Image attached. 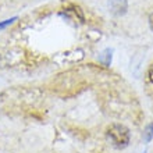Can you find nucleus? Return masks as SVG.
<instances>
[{
  "label": "nucleus",
  "instance_id": "6e6552de",
  "mask_svg": "<svg viewBox=\"0 0 153 153\" xmlns=\"http://www.w3.org/2000/svg\"><path fill=\"white\" fill-rule=\"evenodd\" d=\"M149 25H150V29L153 31V13L150 14V17H149Z\"/></svg>",
  "mask_w": 153,
  "mask_h": 153
},
{
  "label": "nucleus",
  "instance_id": "20e7f679",
  "mask_svg": "<svg viewBox=\"0 0 153 153\" xmlns=\"http://www.w3.org/2000/svg\"><path fill=\"white\" fill-rule=\"evenodd\" d=\"M99 60H100V63L103 65L109 67L110 63H111V49H106L105 52L99 56Z\"/></svg>",
  "mask_w": 153,
  "mask_h": 153
},
{
  "label": "nucleus",
  "instance_id": "0eeeda50",
  "mask_svg": "<svg viewBox=\"0 0 153 153\" xmlns=\"http://www.w3.org/2000/svg\"><path fill=\"white\" fill-rule=\"evenodd\" d=\"M148 76H149V81L153 84V65L149 68V73H148Z\"/></svg>",
  "mask_w": 153,
  "mask_h": 153
},
{
  "label": "nucleus",
  "instance_id": "7ed1b4c3",
  "mask_svg": "<svg viewBox=\"0 0 153 153\" xmlns=\"http://www.w3.org/2000/svg\"><path fill=\"white\" fill-rule=\"evenodd\" d=\"M65 16H71L73 17V20H79V22L84 21V14L81 11L79 7H76V6H71L70 8H65Z\"/></svg>",
  "mask_w": 153,
  "mask_h": 153
},
{
  "label": "nucleus",
  "instance_id": "f03ea898",
  "mask_svg": "<svg viewBox=\"0 0 153 153\" xmlns=\"http://www.w3.org/2000/svg\"><path fill=\"white\" fill-rule=\"evenodd\" d=\"M109 10L114 17L124 16L128 10V1L127 0H109Z\"/></svg>",
  "mask_w": 153,
  "mask_h": 153
},
{
  "label": "nucleus",
  "instance_id": "423d86ee",
  "mask_svg": "<svg viewBox=\"0 0 153 153\" xmlns=\"http://www.w3.org/2000/svg\"><path fill=\"white\" fill-rule=\"evenodd\" d=\"M14 21H17V17H14V18H11V20H6L4 22H1L0 24V29H4L6 27H8V25H11Z\"/></svg>",
  "mask_w": 153,
  "mask_h": 153
},
{
  "label": "nucleus",
  "instance_id": "f257e3e1",
  "mask_svg": "<svg viewBox=\"0 0 153 153\" xmlns=\"http://www.w3.org/2000/svg\"><path fill=\"white\" fill-rule=\"evenodd\" d=\"M107 138L116 149H124L129 143V129L123 124H113L107 128Z\"/></svg>",
  "mask_w": 153,
  "mask_h": 153
},
{
  "label": "nucleus",
  "instance_id": "39448f33",
  "mask_svg": "<svg viewBox=\"0 0 153 153\" xmlns=\"http://www.w3.org/2000/svg\"><path fill=\"white\" fill-rule=\"evenodd\" d=\"M153 139V123L152 124H148L145 128V132H143V141L148 143Z\"/></svg>",
  "mask_w": 153,
  "mask_h": 153
}]
</instances>
